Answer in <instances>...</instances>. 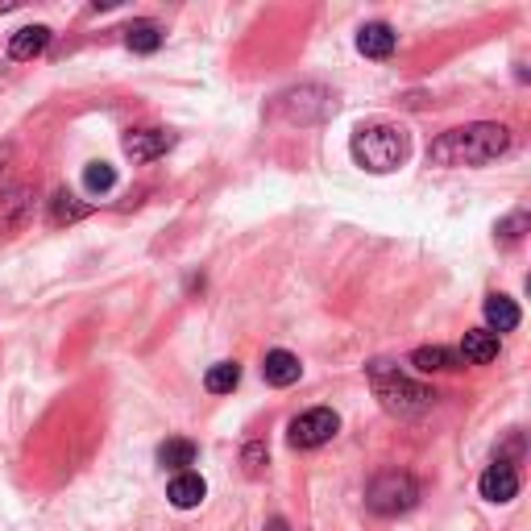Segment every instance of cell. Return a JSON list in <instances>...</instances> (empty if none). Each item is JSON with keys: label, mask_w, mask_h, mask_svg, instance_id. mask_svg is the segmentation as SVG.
I'll use <instances>...</instances> for the list:
<instances>
[{"label": "cell", "mask_w": 531, "mask_h": 531, "mask_svg": "<svg viewBox=\"0 0 531 531\" xmlns=\"http://www.w3.org/2000/svg\"><path fill=\"white\" fill-rule=\"evenodd\" d=\"M507 146H511L507 125L478 121V125L449 129L444 137H436L428 146V162L432 166H482V162H494L498 154H507Z\"/></svg>", "instance_id": "obj_1"}, {"label": "cell", "mask_w": 531, "mask_h": 531, "mask_svg": "<svg viewBox=\"0 0 531 531\" xmlns=\"http://www.w3.org/2000/svg\"><path fill=\"white\" fill-rule=\"evenodd\" d=\"M349 150H353V162L361 166V171H370V175H390V171H399V166L407 162L411 142H407V133H403L399 125L378 121V125H361V129L353 133Z\"/></svg>", "instance_id": "obj_2"}, {"label": "cell", "mask_w": 531, "mask_h": 531, "mask_svg": "<svg viewBox=\"0 0 531 531\" xmlns=\"http://www.w3.org/2000/svg\"><path fill=\"white\" fill-rule=\"evenodd\" d=\"M370 382H374V395L382 399V407L390 415H399V419L424 415L436 403V390L432 386L411 382L407 374H399V366H390V361H374V366H370Z\"/></svg>", "instance_id": "obj_3"}, {"label": "cell", "mask_w": 531, "mask_h": 531, "mask_svg": "<svg viewBox=\"0 0 531 531\" xmlns=\"http://www.w3.org/2000/svg\"><path fill=\"white\" fill-rule=\"evenodd\" d=\"M366 502H370L374 515H386V519L407 515L419 502V482L411 478V473H399V469L378 473V478L370 482V490H366Z\"/></svg>", "instance_id": "obj_4"}, {"label": "cell", "mask_w": 531, "mask_h": 531, "mask_svg": "<svg viewBox=\"0 0 531 531\" xmlns=\"http://www.w3.org/2000/svg\"><path fill=\"white\" fill-rule=\"evenodd\" d=\"M332 113V96L324 88H291L274 100V117L287 125H316Z\"/></svg>", "instance_id": "obj_5"}, {"label": "cell", "mask_w": 531, "mask_h": 531, "mask_svg": "<svg viewBox=\"0 0 531 531\" xmlns=\"http://www.w3.org/2000/svg\"><path fill=\"white\" fill-rule=\"evenodd\" d=\"M337 432H341V415L332 407H312V411L291 419L287 440L295 444V449H320V444H328Z\"/></svg>", "instance_id": "obj_6"}, {"label": "cell", "mask_w": 531, "mask_h": 531, "mask_svg": "<svg viewBox=\"0 0 531 531\" xmlns=\"http://www.w3.org/2000/svg\"><path fill=\"white\" fill-rule=\"evenodd\" d=\"M482 498L486 502H511L519 494V473L511 461H494L486 473H482V482H478Z\"/></svg>", "instance_id": "obj_7"}, {"label": "cell", "mask_w": 531, "mask_h": 531, "mask_svg": "<svg viewBox=\"0 0 531 531\" xmlns=\"http://www.w3.org/2000/svg\"><path fill=\"white\" fill-rule=\"evenodd\" d=\"M171 146H175V137L166 133V129H137V133L125 137V154H129L133 162H150V158L166 154Z\"/></svg>", "instance_id": "obj_8"}, {"label": "cell", "mask_w": 531, "mask_h": 531, "mask_svg": "<svg viewBox=\"0 0 531 531\" xmlns=\"http://www.w3.org/2000/svg\"><path fill=\"white\" fill-rule=\"evenodd\" d=\"M34 212V191L30 187H13L5 200H0V233H17Z\"/></svg>", "instance_id": "obj_9"}, {"label": "cell", "mask_w": 531, "mask_h": 531, "mask_svg": "<svg viewBox=\"0 0 531 531\" xmlns=\"http://www.w3.org/2000/svg\"><path fill=\"white\" fill-rule=\"evenodd\" d=\"M395 30H390L386 21H370V25H361V34H357V50L366 54V59H390L395 54Z\"/></svg>", "instance_id": "obj_10"}, {"label": "cell", "mask_w": 531, "mask_h": 531, "mask_svg": "<svg viewBox=\"0 0 531 531\" xmlns=\"http://www.w3.org/2000/svg\"><path fill=\"white\" fill-rule=\"evenodd\" d=\"M204 494H208L204 478H200V473H191V469L175 473V478H171V486H166V498H171L179 511H191V507H200V502H204Z\"/></svg>", "instance_id": "obj_11"}, {"label": "cell", "mask_w": 531, "mask_h": 531, "mask_svg": "<svg viewBox=\"0 0 531 531\" xmlns=\"http://www.w3.org/2000/svg\"><path fill=\"white\" fill-rule=\"evenodd\" d=\"M262 374H266L270 386H295L299 374H303V366H299V357H295V353H287V349H270L266 361H262Z\"/></svg>", "instance_id": "obj_12"}, {"label": "cell", "mask_w": 531, "mask_h": 531, "mask_svg": "<svg viewBox=\"0 0 531 531\" xmlns=\"http://www.w3.org/2000/svg\"><path fill=\"white\" fill-rule=\"evenodd\" d=\"M498 337L490 328H473L465 332V341H461V361H469V366H490V361L498 357Z\"/></svg>", "instance_id": "obj_13"}, {"label": "cell", "mask_w": 531, "mask_h": 531, "mask_svg": "<svg viewBox=\"0 0 531 531\" xmlns=\"http://www.w3.org/2000/svg\"><path fill=\"white\" fill-rule=\"evenodd\" d=\"M411 366H415L419 374H444V370H461L465 361H461V353L444 349V345H424V349L411 353Z\"/></svg>", "instance_id": "obj_14"}, {"label": "cell", "mask_w": 531, "mask_h": 531, "mask_svg": "<svg viewBox=\"0 0 531 531\" xmlns=\"http://www.w3.org/2000/svg\"><path fill=\"white\" fill-rule=\"evenodd\" d=\"M46 46H50V30H46V25H25V30L13 34L9 54H13V59H38Z\"/></svg>", "instance_id": "obj_15"}, {"label": "cell", "mask_w": 531, "mask_h": 531, "mask_svg": "<svg viewBox=\"0 0 531 531\" xmlns=\"http://www.w3.org/2000/svg\"><path fill=\"white\" fill-rule=\"evenodd\" d=\"M486 320H490V332H494V337H498V332H515V328H519V307H515V299L490 295V299H486Z\"/></svg>", "instance_id": "obj_16"}, {"label": "cell", "mask_w": 531, "mask_h": 531, "mask_svg": "<svg viewBox=\"0 0 531 531\" xmlns=\"http://www.w3.org/2000/svg\"><path fill=\"white\" fill-rule=\"evenodd\" d=\"M125 46L133 54H154L162 46V30H158V21H133L129 30H125Z\"/></svg>", "instance_id": "obj_17"}, {"label": "cell", "mask_w": 531, "mask_h": 531, "mask_svg": "<svg viewBox=\"0 0 531 531\" xmlns=\"http://www.w3.org/2000/svg\"><path fill=\"white\" fill-rule=\"evenodd\" d=\"M158 465H162V469H179V473H183L187 465H195V444H191V440H183V436L158 444Z\"/></svg>", "instance_id": "obj_18"}, {"label": "cell", "mask_w": 531, "mask_h": 531, "mask_svg": "<svg viewBox=\"0 0 531 531\" xmlns=\"http://www.w3.org/2000/svg\"><path fill=\"white\" fill-rule=\"evenodd\" d=\"M92 212V204H79L71 191H54V200H50V220L54 225H75V220H83Z\"/></svg>", "instance_id": "obj_19"}, {"label": "cell", "mask_w": 531, "mask_h": 531, "mask_svg": "<svg viewBox=\"0 0 531 531\" xmlns=\"http://www.w3.org/2000/svg\"><path fill=\"white\" fill-rule=\"evenodd\" d=\"M241 382V366L237 361H216V366L204 374V386L212 390V395H233Z\"/></svg>", "instance_id": "obj_20"}, {"label": "cell", "mask_w": 531, "mask_h": 531, "mask_svg": "<svg viewBox=\"0 0 531 531\" xmlns=\"http://www.w3.org/2000/svg\"><path fill=\"white\" fill-rule=\"evenodd\" d=\"M113 183H117V171L108 162H92L88 171H83V187H88L92 195H104V191H113Z\"/></svg>", "instance_id": "obj_21"}, {"label": "cell", "mask_w": 531, "mask_h": 531, "mask_svg": "<svg viewBox=\"0 0 531 531\" xmlns=\"http://www.w3.org/2000/svg\"><path fill=\"white\" fill-rule=\"evenodd\" d=\"M241 465H245V473H249V478H262V469L270 465L266 444H262V440H249L245 449H241Z\"/></svg>", "instance_id": "obj_22"}, {"label": "cell", "mask_w": 531, "mask_h": 531, "mask_svg": "<svg viewBox=\"0 0 531 531\" xmlns=\"http://www.w3.org/2000/svg\"><path fill=\"white\" fill-rule=\"evenodd\" d=\"M523 229H527V216H523V212H515L511 220H502V225H498L502 241H519V237H523Z\"/></svg>", "instance_id": "obj_23"}, {"label": "cell", "mask_w": 531, "mask_h": 531, "mask_svg": "<svg viewBox=\"0 0 531 531\" xmlns=\"http://www.w3.org/2000/svg\"><path fill=\"white\" fill-rule=\"evenodd\" d=\"M266 531H291V527H287V519H270V527H266Z\"/></svg>", "instance_id": "obj_24"}, {"label": "cell", "mask_w": 531, "mask_h": 531, "mask_svg": "<svg viewBox=\"0 0 531 531\" xmlns=\"http://www.w3.org/2000/svg\"><path fill=\"white\" fill-rule=\"evenodd\" d=\"M5 162H9V146H0V171H5Z\"/></svg>", "instance_id": "obj_25"}]
</instances>
